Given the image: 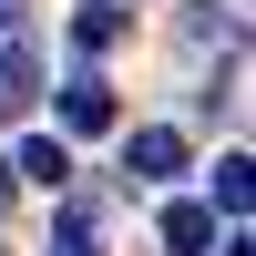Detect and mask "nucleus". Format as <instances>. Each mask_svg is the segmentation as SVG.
Listing matches in <instances>:
<instances>
[{
	"mask_svg": "<svg viewBox=\"0 0 256 256\" xmlns=\"http://www.w3.org/2000/svg\"><path fill=\"white\" fill-rule=\"evenodd\" d=\"M0 31H20V10H10V0H0Z\"/></svg>",
	"mask_w": 256,
	"mask_h": 256,
	"instance_id": "obj_9",
	"label": "nucleus"
},
{
	"mask_svg": "<svg viewBox=\"0 0 256 256\" xmlns=\"http://www.w3.org/2000/svg\"><path fill=\"white\" fill-rule=\"evenodd\" d=\"M123 174H134V184H164V174H184V134H174V123H144V134L123 144Z\"/></svg>",
	"mask_w": 256,
	"mask_h": 256,
	"instance_id": "obj_2",
	"label": "nucleus"
},
{
	"mask_svg": "<svg viewBox=\"0 0 256 256\" xmlns=\"http://www.w3.org/2000/svg\"><path fill=\"white\" fill-rule=\"evenodd\" d=\"M10 184L62 195V184H72V144H62V134H31V144H20V164H10Z\"/></svg>",
	"mask_w": 256,
	"mask_h": 256,
	"instance_id": "obj_4",
	"label": "nucleus"
},
{
	"mask_svg": "<svg viewBox=\"0 0 256 256\" xmlns=\"http://www.w3.org/2000/svg\"><path fill=\"white\" fill-rule=\"evenodd\" d=\"M72 41H82V52H113V41H123V10H113V0H92V10L72 20Z\"/></svg>",
	"mask_w": 256,
	"mask_h": 256,
	"instance_id": "obj_7",
	"label": "nucleus"
},
{
	"mask_svg": "<svg viewBox=\"0 0 256 256\" xmlns=\"http://www.w3.org/2000/svg\"><path fill=\"white\" fill-rule=\"evenodd\" d=\"M205 216H246V154L216 164V205H205Z\"/></svg>",
	"mask_w": 256,
	"mask_h": 256,
	"instance_id": "obj_8",
	"label": "nucleus"
},
{
	"mask_svg": "<svg viewBox=\"0 0 256 256\" xmlns=\"http://www.w3.org/2000/svg\"><path fill=\"white\" fill-rule=\"evenodd\" d=\"M164 246H174V256H205V246H216V216H205V205H174V216H164Z\"/></svg>",
	"mask_w": 256,
	"mask_h": 256,
	"instance_id": "obj_6",
	"label": "nucleus"
},
{
	"mask_svg": "<svg viewBox=\"0 0 256 256\" xmlns=\"http://www.w3.org/2000/svg\"><path fill=\"white\" fill-rule=\"evenodd\" d=\"M52 256H102V226H92V205H62V216H52Z\"/></svg>",
	"mask_w": 256,
	"mask_h": 256,
	"instance_id": "obj_5",
	"label": "nucleus"
},
{
	"mask_svg": "<svg viewBox=\"0 0 256 256\" xmlns=\"http://www.w3.org/2000/svg\"><path fill=\"white\" fill-rule=\"evenodd\" d=\"M216 256H246V236H226V246H216Z\"/></svg>",
	"mask_w": 256,
	"mask_h": 256,
	"instance_id": "obj_10",
	"label": "nucleus"
},
{
	"mask_svg": "<svg viewBox=\"0 0 256 256\" xmlns=\"http://www.w3.org/2000/svg\"><path fill=\"white\" fill-rule=\"evenodd\" d=\"M31 92H41V52H31V31H0V123L31 113Z\"/></svg>",
	"mask_w": 256,
	"mask_h": 256,
	"instance_id": "obj_1",
	"label": "nucleus"
},
{
	"mask_svg": "<svg viewBox=\"0 0 256 256\" xmlns=\"http://www.w3.org/2000/svg\"><path fill=\"white\" fill-rule=\"evenodd\" d=\"M0 256H10V246H0Z\"/></svg>",
	"mask_w": 256,
	"mask_h": 256,
	"instance_id": "obj_12",
	"label": "nucleus"
},
{
	"mask_svg": "<svg viewBox=\"0 0 256 256\" xmlns=\"http://www.w3.org/2000/svg\"><path fill=\"white\" fill-rule=\"evenodd\" d=\"M62 123H72V134H113V82H102V72H72V82H62Z\"/></svg>",
	"mask_w": 256,
	"mask_h": 256,
	"instance_id": "obj_3",
	"label": "nucleus"
},
{
	"mask_svg": "<svg viewBox=\"0 0 256 256\" xmlns=\"http://www.w3.org/2000/svg\"><path fill=\"white\" fill-rule=\"evenodd\" d=\"M0 205H10V164H0Z\"/></svg>",
	"mask_w": 256,
	"mask_h": 256,
	"instance_id": "obj_11",
	"label": "nucleus"
}]
</instances>
